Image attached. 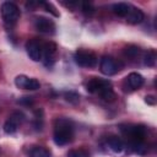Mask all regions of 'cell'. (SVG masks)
Here are the masks:
<instances>
[{
  "mask_svg": "<svg viewBox=\"0 0 157 157\" xmlns=\"http://www.w3.org/2000/svg\"><path fill=\"white\" fill-rule=\"evenodd\" d=\"M124 136L130 141L134 151L139 153H144L146 151L145 147V137H146V128L142 125H125L120 126Z\"/></svg>",
  "mask_w": 157,
  "mask_h": 157,
  "instance_id": "6da1fadb",
  "label": "cell"
},
{
  "mask_svg": "<svg viewBox=\"0 0 157 157\" xmlns=\"http://www.w3.org/2000/svg\"><path fill=\"white\" fill-rule=\"evenodd\" d=\"M54 142L58 146L67 145L74 139V124L66 118H58L54 123Z\"/></svg>",
  "mask_w": 157,
  "mask_h": 157,
  "instance_id": "7a4b0ae2",
  "label": "cell"
},
{
  "mask_svg": "<svg viewBox=\"0 0 157 157\" xmlns=\"http://www.w3.org/2000/svg\"><path fill=\"white\" fill-rule=\"evenodd\" d=\"M1 16H2L4 22L11 27V26H15L17 21L20 20L21 12H20L18 6L15 2L5 1L1 5Z\"/></svg>",
  "mask_w": 157,
  "mask_h": 157,
  "instance_id": "3957f363",
  "label": "cell"
},
{
  "mask_svg": "<svg viewBox=\"0 0 157 157\" xmlns=\"http://www.w3.org/2000/svg\"><path fill=\"white\" fill-rule=\"evenodd\" d=\"M75 61L83 67H94L97 65V56L93 52L86 49H78L75 53Z\"/></svg>",
  "mask_w": 157,
  "mask_h": 157,
  "instance_id": "277c9868",
  "label": "cell"
},
{
  "mask_svg": "<svg viewBox=\"0 0 157 157\" xmlns=\"http://www.w3.org/2000/svg\"><path fill=\"white\" fill-rule=\"evenodd\" d=\"M99 70L102 74L107 76H112V75H115L120 70V65L114 58L104 55L99 61Z\"/></svg>",
  "mask_w": 157,
  "mask_h": 157,
  "instance_id": "5b68a950",
  "label": "cell"
},
{
  "mask_svg": "<svg viewBox=\"0 0 157 157\" xmlns=\"http://www.w3.org/2000/svg\"><path fill=\"white\" fill-rule=\"evenodd\" d=\"M26 50L28 56L34 60V61H39L42 60V53H43V43L38 39V38H33L29 39L26 43Z\"/></svg>",
  "mask_w": 157,
  "mask_h": 157,
  "instance_id": "8992f818",
  "label": "cell"
},
{
  "mask_svg": "<svg viewBox=\"0 0 157 157\" xmlns=\"http://www.w3.org/2000/svg\"><path fill=\"white\" fill-rule=\"evenodd\" d=\"M23 120V114L20 113V112H13L5 121L4 124V131L5 134H9V135H12L17 131L20 124L22 123Z\"/></svg>",
  "mask_w": 157,
  "mask_h": 157,
  "instance_id": "52a82bcc",
  "label": "cell"
},
{
  "mask_svg": "<svg viewBox=\"0 0 157 157\" xmlns=\"http://www.w3.org/2000/svg\"><path fill=\"white\" fill-rule=\"evenodd\" d=\"M97 93L105 102H113L115 99V93L112 88V85L107 80H101L99 78V85H98V88H97Z\"/></svg>",
  "mask_w": 157,
  "mask_h": 157,
  "instance_id": "ba28073f",
  "label": "cell"
},
{
  "mask_svg": "<svg viewBox=\"0 0 157 157\" xmlns=\"http://www.w3.org/2000/svg\"><path fill=\"white\" fill-rule=\"evenodd\" d=\"M15 85L18 87V88H23V90H38L40 87V83L38 80L36 78H31V77H27L26 75H18L16 78H15Z\"/></svg>",
  "mask_w": 157,
  "mask_h": 157,
  "instance_id": "9c48e42d",
  "label": "cell"
},
{
  "mask_svg": "<svg viewBox=\"0 0 157 157\" xmlns=\"http://www.w3.org/2000/svg\"><path fill=\"white\" fill-rule=\"evenodd\" d=\"M34 27L37 31L42 32V33H48V34H53L55 32V23L47 17H37L34 21Z\"/></svg>",
  "mask_w": 157,
  "mask_h": 157,
  "instance_id": "30bf717a",
  "label": "cell"
},
{
  "mask_svg": "<svg viewBox=\"0 0 157 157\" xmlns=\"http://www.w3.org/2000/svg\"><path fill=\"white\" fill-rule=\"evenodd\" d=\"M56 55V44L53 42H48L43 44V53H42V59H44V64L47 66L52 65L55 60Z\"/></svg>",
  "mask_w": 157,
  "mask_h": 157,
  "instance_id": "8fae6325",
  "label": "cell"
},
{
  "mask_svg": "<svg viewBox=\"0 0 157 157\" xmlns=\"http://www.w3.org/2000/svg\"><path fill=\"white\" fill-rule=\"evenodd\" d=\"M105 146L110 152H113L115 155H120L125 151V145H124L123 140L118 136H109L105 141Z\"/></svg>",
  "mask_w": 157,
  "mask_h": 157,
  "instance_id": "7c38bea8",
  "label": "cell"
},
{
  "mask_svg": "<svg viewBox=\"0 0 157 157\" xmlns=\"http://www.w3.org/2000/svg\"><path fill=\"white\" fill-rule=\"evenodd\" d=\"M125 18H126V22L128 23H130V25H137V23H141L144 21L145 15H144L142 10L131 6V9H130L129 13L125 16Z\"/></svg>",
  "mask_w": 157,
  "mask_h": 157,
  "instance_id": "4fadbf2b",
  "label": "cell"
},
{
  "mask_svg": "<svg viewBox=\"0 0 157 157\" xmlns=\"http://www.w3.org/2000/svg\"><path fill=\"white\" fill-rule=\"evenodd\" d=\"M126 82L131 90H139L144 85V77L139 72H131L128 75Z\"/></svg>",
  "mask_w": 157,
  "mask_h": 157,
  "instance_id": "5bb4252c",
  "label": "cell"
},
{
  "mask_svg": "<svg viewBox=\"0 0 157 157\" xmlns=\"http://www.w3.org/2000/svg\"><path fill=\"white\" fill-rule=\"evenodd\" d=\"M130 9H131V6H130L129 4H126V2H117V4H114L113 7H112L113 12H114L117 16H119V17H125V16L129 13Z\"/></svg>",
  "mask_w": 157,
  "mask_h": 157,
  "instance_id": "9a60e30c",
  "label": "cell"
},
{
  "mask_svg": "<svg viewBox=\"0 0 157 157\" xmlns=\"http://www.w3.org/2000/svg\"><path fill=\"white\" fill-rule=\"evenodd\" d=\"M29 157H50V151L42 146H36L31 150Z\"/></svg>",
  "mask_w": 157,
  "mask_h": 157,
  "instance_id": "2e32d148",
  "label": "cell"
},
{
  "mask_svg": "<svg viewBox=\"0 0 157 157\" xmlns=\"http://www.w3.org/2000/svg\"><path fill=\"white\" fill-rule=\"evenodd\" d=\"M144 63L147 66H153L155 65V63H156V52L153 49L147 50V53L145 54V58H144Z\"/></svg>",
  "mask_w": 157,
  "mask_h": 157,
  "instance_id": "e0dca14e",
  "label": "cell"
},
{
  "mask_svg": "<svg viewBox=\"0 0 157 157\" xmlns=\"http://www.w3.org/2000/svg\"><path fill=\"white\" fill-rule=\"evenodd\" d=\"M66 156L67 157H90V152L85 148H76V150H70Z\"/></svg>",
  "mask_w": 157,
  "mask_h": 157,
  "instance_id": "ac0fdd59",
  "label": "cell"
},
{
  "mask_svg": "<svg viewBox=\"0 0 157 157\" xmlns=\"http://www.w3.org/2000/svg\"><path fill=\"white\" fill-rule=\"evenodd\" d=\"M64 97H65V99H66L69 103H71V104H77V103L80 102V94L76 93V92H74V91L66 92V93L64 94Z\"/></svg>",
  "mask_w": 157,
  "mask_h": 157,
  "instance_id": "d6986e66",
  "label": "cell"
},
{
  "mask_svg": "<svg viewBox=\"0 0 157 157\" xmlns=\"http://www.w3.org/2000/svg\"><path fill=\"white\" fill-rule=\"evenodd\" d=\"M98 85H99V78H92V80H90L87 82L86 90L90 93H96L97 92V88H98Z\"/></svg>",
  "mask_w": 157,
  "mask_h": 157,
  "instance_id": "ffe728a7",
  "label": "cell"
},
{
  "mask_svg": "<svg viewBox=\"0 0 157 157\" xmlns=\"http://www.w3.org/2000/svg\"><path fill=\"white\" fill-rule=\"evenodd\" d=\"M139 48L135 47V45H129L125 48V55L129 56V58H135L137 54H139Z\"/></svg>",
  "mask_w": 157,
  "mask_h": 157,
  "instance_id": "44dd1931",
  "label": "cell"
},
{
  "mask_svg": "<svg viewBox=\"0 0 157 157\" xmlns=\"http://www.w3.org/2000/svg\"><path fill=\"white\" fill-rule=\"evenodd\" d=\"M82 12H83L85 15L91 16V15H93V12H94V7L92 6L91 2H82Z\"/></svg>",
  "mask_w": 157,
  "mask_h": 157,
  "instance_id": "7402d4cb",
  "label": "cell"
},
{
  "mask_svg": "<svg viewBox=\"0 0 157 157\" xmlns=\"http://www.w3.org/2000/svg\"><path fill=\"white\" fill-rule=\"evenodd\" d=\"M39 5H42V6H44L45 9H47V11H50L54 16H59V13L55 11V7L50 4V2H39Z\"/></svg>",
  "mask_w": 157,
  "mask_h": 157,
  "instance_id": "603a6c76",
  "label": "cell"
},
{
  "mask_svg": "<svg viewBox=\"0 0 157 157\" xmlns=\"http://www.w3.org/2000/svg\"><path fill=\"white\" fill-rule=\"evenodd\" d=\"M145 102H146L147 104L155 105V104H156V98H155L153 96H146V98H145Z\"/></svg>",
  "mask_w": 157,
  "mask_h": 157,
  "instance_id": "cb8c5ba5",
  "label": "cell"
}]
</instances>
